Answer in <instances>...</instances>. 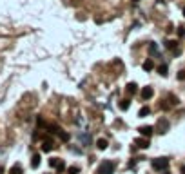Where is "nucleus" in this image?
<instances>
[{"label": "nucleus", "mask_w": 185, "mask_h": 174, "mask_svg": "<svg viewBox=\"0 0 185 174\" xmlns=\"http://www.w3.org/2000/svg\"><path fill=\"white\" fill-rule=\"evenodd\" d=\"M49 129H51V133H53V134H56L60 140H64V142H67V140H69V134H67V133H64L60 127H55V125H51Z\"/></svg>", "instance_id": "nucleus-4"}, {"label": "nucleus", "mask_w": 185, "mask_h": 174, "mask_svg": "<svg viewBox=\"0 0 185 174\" xmlns=\"http://www.w3.org/2000/svg\"><path fill=\"white\" fill-rule=\"evenodd\" d=\"M125 91H127V94H134V93H136V84H134V82H131V84H127V87H125Z\"/></svg>", "instance_id": "nucleus-10"}, {"label": "nucleus", "mask_w": 185, "mask_h": 174, "mask_svg": "<svg viewBox=\"0 0 185 174\" xmlns=\"http://www.w3.org/2000/svg\"><path fill=\"white\" fill-rule=\"evenodd\" d=\"M138 131H140V134L145 136V138H149V136L153 134V127H151V125H144V127H140Z\"/></svg>", "instance_id": "nucleus-7"}, {"label": "nucleus", "mask_w": 185, "mask_h": 174, "mask_svg": "<svg viewBox=\"0 0 185 174\" xmlns=\"http://www.w3.org/2000/svg\"><path fill=\"white\" fill-rule=\"evenodd\" d=\"M136 145H138L140 149H147V147H149V142H147V140H142V138H140V140H136Z\"/></svg>", "instance_id": "nucleus-13"}, {"label": "nucleus", "mask_w": 185, "mask_h": 174, "mask_svg": "<svg viewBox=\"0 0 185 174\" xmlns=\"http://www.w3.org/2000/svg\"><path fill=\"white\" fill-rule=\"evenodd\" d=\"M2 172H4V169H2V167H0V174H2Z\"/></svg>", "instance_id": "nucleus-24"}, {"label": "nucleus", "mask_w": 185, "mask_h": 174, "mask_svg": "<svg viewBox=\"0 0 185 174\" xmlns=\"http://www.w3.org/2000/svg\"><path fill=\"white\" fill-rule=\"evenodd\" d=\"M113 172H114V163L109 162V160H104L96 169V174H113Z\"/></svg>", "instance_id": "nucleus-1"}, {"label": "nucleus", "mask_w": 185, "mask_h": 174, "mask_svg": "<svg viewBox=\"0 0 185 174\" xmlns=\"http://www.w3.org/2000/svg\"><path fill=\"white\" fill-rule=\"evenodd\" d=\"M154 94V89L153 87H142V98L144 100H151Z\"/></svg>", "instance_id": "nucleus-6"}, {"label": "nucleus", "mask_w": 185, "mask_h": 174, "mask_svg": "<svg viewBox=\"0 0 185 174\" xmlns=\"http://www.w3.org/2000/svg\"><path fill=\"white\" fill-rule=\"evenodd\" d=\"M167 71H169V69H167V65H165V64H162V65L158 67V73H160L162 76H167Z\"/></svg>", "instance_id": "nucleus-14"}, {"label": "nucleus", "mask_w": 185, "mask_h": 174, "mask_svg": "<svg viewBox=\"0 0 185 174\" xmlns=\"http://www.w3.org/2000/svg\"><path fill=\"white\" fill-rule=\"evenodd\" d=\"M183 15H185V7H183Z\"/></svg>", "instance_id": "nucleus-25"}, {"label": "nucleus", "mask_w": 185, "mask_h": 174, "mask_svg": "<svg viewBox=\"0 0 185 174\" xmlns=\"http://www.w3.org/2000/svg\"><path fill=\"white\" fill-rule=\"evenodd\" d=\"M149 113H151V109H149V107H142V109H140V113H138V114H140V116H142V118H145V116H147V114H149Z\"/></svg>", "instance_id": "nucleus-16"}, {"label": "nucleus", "mask_w": 185, "mask_h": 174, "mask_svg": "<svg viewBox=\"0 0 185 174\" xmlns=\"http://www.w3.org/2000/svg\"><path fill=\"white\" fill-rule=\"evenodd\" d=\"M96 147H98L100 151H105V149H107V140H104V138H100V140L96 142Z\"/></svg>", "instance_id": "nucleus-11"}, {"label": "nucleus", "mask_w": 185, "mask_h": 174, "mask_svg": "<svg viewBox=\"0 0 185 174\" xmlns=\"http://www.w3.org/2000/svg\"><path fill=\"white\" fill-rule=\"evenodd\" d=\"M176 44H178V42H174V40H167V42H165V47H167V49H176Z\"/></svg>", "instance_id": "nucleus-15"}, {"label": "nucleus", "mask_w": 185, "mask_h": 174, "mask_svg": "<svg viewBox=\"0 0 185 174\" xmlns=\"http://www.w3.org/2000/svg\"><path fill=\"white\" fill-rule=\"evenodd\" d=\"M51 149H53V143H51V142H45V143L42 145V151H44V153H49Z\"/></svg>", "instance_id": "nucleus-17"}, {"label": "nucleus", "mask_w": 185, "mask_h": 174, "mask_svg": "<svg viewBox=\"0 0 185 174\" xmlns=\"http://www.w3.org/2000/svg\"><path fill=\"white\" fill-rule=\"evenodd\" d=\"M185 34V31H183V27H180V29H178V36H183Z\"/></svg>", "instance_id": "nucleus-22"}, {"label": "nucleus", "mask_w": 185, "mask_h": 174, "mask_svg": "<svg viewBox=\"0 0 185 174\" xmlns=\"http://www.w3.org/2000/svg\"><path fill=\"white\" fill-rule=\"evenodd\" d=\"M78 172H80L78 167H69V169H67V174H78Z\"/></svg>", "instance_id": "nucleus-19"}, {"label": "nucleus", "mask_w": 185, "mask_h": 174, "mask_svg": "<svg viewBox=\"0 0 185 174\" xmlns=\"http://www.w3.org/2000/svg\"><path fill=\"white\" fill-rule=\"evenodd\" d=\"M144 69H145V71H153V69H154V62H153L151 58H147V60L144 62Z\"/></svg>", "instance_id": "nucleus-8"}, {"label": "nucleus", "mask_w": 185, "mask_h": 174, "mask_svg": "<svg viewBox=\"0 0 185 174\" xmlns=\"http://www.w3.org/2000/svg\"><path fill=\"white\" fill-rule=\"evenodd\" d=\"M129 105H131V102H129V100H122V102L118 103V107H120L122 111H127V109H129Z\"/></svg>", "instance_id": "nucleus-12"}, {"label": "nucleus", "mask_w": 185, "mask_h": 174, "mask_svg": "<svg viewBox=\"0 0 185 174\" xmlns=\"http://www.w3.org/2000/svg\"><path fill=\"white\" fill-rule=\"evenodd\" d=\"M169 167V160L167 158H156L153 160V169L154 171H165Z\"/></svg>", "instance_id": "nucleus-2"}, {"label": "nucleus", "mask_w": 185, "mask_h": 174, "mask_svg": "<svg viewBox=\"0 0 185 174\" xmlns=\"http://www.w3.org/2000/svg\"><path fill=\"white\" fill-rule=\"evenodd\" d=\"M156 131H158V133H162V134H164V133H167V131H169V122H167L165 118H160V120H158V123H156Z\"/></svg>", "instance_id": "nucleus-5"}, {"label": "nucleus", "mask_w": 185, "mask_h": 174, "mask_svg": "<svg viewBox=\"0 0 185 174\" xmlns=\"http://www.w3.org/2000/svg\"><path fill=\"white\" fill-rule=\"evenodd\" d=\"M11 174H22V167H20V165L11 167Z\"/></svg>", "instance_id": "nucleus-18"}, {"label": "nucleus", "mask_w": 185, "mask_h": 174, "mask_svg": "<svg viewBox=\"0 0 185 174\" xmlns=\"http://www.w3.org/2000/svg\"><path fill=\"white\" fill-rule=\"evenodd\" d=\"M169 100H171V103H173V105H176V103H178V98H176V96H169Z\"/></svg>", "instance_id": "nucleus-20"}, {"label": "nucleus", "mask_w": 185, "mask_h": 174, "mask_svg": "<svg viewBox=\"0 0 185 174\" xmlns=\"http://www.w3.org/2000/svg\"><path fill=\"white\" fill-rule=\"evenodd\" d=\"M182 174H185V167H182Z\"/></svg>", "instance_id": "nucleus-23"}, {"label": "nucleus", "mask_w": 185, "mask_h": 174, "mask_svg": "<svg viewBox=\"0 0 185 174\" xmlns=\"http://www.w3.org/2000/svg\"><path fill=\"white\" fill-rule=\"evenodd\" d=\"M38 165H40V154H35L31 158V167L33 169H38Z\"/></svg>", "instance_id": "nucleus-9"}, {"label": "nucleus", "mask_w": 185, "mask_h": 174, "mask_svg": "<svg viewBox=\"0 0 185 174\" xmlns=\"http://www.w3.org/2000/svg\"><path fill=\"white\" fill-rule=\"evenodd\" d=\"M185 78V71H180V74H178V80H183Z\"/></svg>", "instance_id": "nucleus-21"}, {"label": "nucleus", "mask_w": 185, "mask_h": 174, "mask_svg": "<svg viewBox=\"0 0 185 174\" xmlns=\"http://www.w3.org/2000/svg\"><path fill=\"white\" fill-rule=\"evenodd\" d=\"M49 165L55 167L58 172H64V171H65V163H64V160H60V158H53V160H49Z\"/></svg>", "instance_id": "nucleus-3"}, {"label": "nucleus", "mask_w": 185, "mask_h": 174, "mask_svg": "<svg viewBox=\"0 0 185 174\" xmlns=\"http://www.w3.org/2000/svg\"><path fill=\"white\" fill-rule=\"evenodd\" d=\"M133 2H138V0H133Z\"/></svg>", "instance_id": "nucleus-26"}]
</instances>
